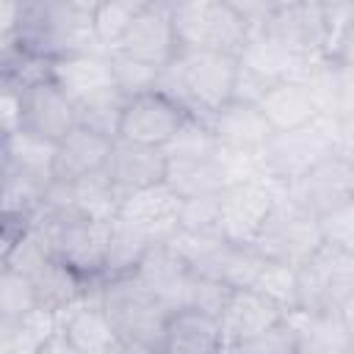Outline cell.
<instances>
[{
  "label": "cell",
  "instance_id": "1",
  "mask_svg": "<svg viewBox=\"0 0 354 354\" xmlns=\"http://www.w3.org/2000/svg\"><path fill=\"white\" fill-rule=\"evenodd\" d=\"M94 3H17V19L8 39L39 58H61L72 53L100 50L94 36ZM105 53V50H102Z\"/></svg>",
  "mask_w": 354,
  "mask_h": 354
},
{
  "label": "cell",
  "instance_id": "2",
  "mask_svg": "<svg viewBox=\"0 0 354 354\" xmlns=\"http://www.w3.org/2000/svg\"><path fill=\"white\" fill-rule=\"evenodd\" d=\"M332 155L351 158V119L318 116L310 124L274 130L268 136L257 155L260 177L277 185H288Z\"/></svg>",
  "mask_w": 354,
  "mask_h": 354
},
{
  "label": "cell",
  "instance_id": "3",
  "mask_svg": "<svg viewBox=\"0 0 354 354\" xmlns=\"http://www.w3.org/2000/svg\"><path fill=\"white\" fill-rule=\"evenodd\" d=\"M238 58L210 50H180L169 66L160 69L155 91L180 102L188 113L210 119L232 97Z\"/></svg>",
  "mask_w": 354,
  "mask_h": 354
},
{
  "label": "cell",
  "instance_id": "4",
  "mask_svg": "<svg viewBox=\"0 0 354 354\" xmlns=\"http://www.w3.org/2000/svg\"><path fill=\"white\" fill-rule=\"evenodd\" d=\"M97 299L116 332V340L144 354L163 351V329L169 310L136 279H111L97 285Z\"/></svg>",
  "mask_w": 354,
  "mask_h": 354
},
{
  "label": "cell",
  "instance_id": "5",
  "mask_svg": "<svg viewBox=\"0 0 354 354\" xmlns=\"http://www.w3.org/2000/svg\"><path fill=\"white\" fill-rule=\"evenodd\" d=\"M171 6L177 50H210L238 55L249 25L232 0H180Z\"/></svg>",
  "mask_w": 354,
  "mask_h": 354
},
{
  "label": "cell",
  "instance_id": "6",
  "mask_svg": "<svg viewBox=\"0 0 354 354\" xmlns=\"http://www.w3.org/2000/svg\"><path fill=\"white\" fill-rule=\"evenodd\" d=\"M354 307V254L321 243L301 266H296V310L299 313H343Z\"/></svg>",
  "mask_w": 354,
  "mask_h": 354
},
{
  "label": "cell",
  "instance_id": "7",
  "mask_svg": "<svg viewBox=\"0 0 354 354\" xmlns=\"http://www.w3.org/2000/svg\"><path fill=\"white\" fill-rule=\"evenodd\" d=\"M33 221H39L41 230L47 232L55 260H61L86 282L91 285L100 282L111 224L88 221L80 216H41V213Z\"/></svg>",
  "mask_w": 354,
  "mask_h": 354
},
{
  "label": "cell",
  "instance_id": "8",
  "mask_svg": "<svg viewBox=\"0 0 354 354\" xmlns=\"http://www.w3.org/2000/svg\"><path fill=\"white\" fill-rule=\"evenodd\" d=\"M279 196H282V185L266 177H252L227 185L218 196L221 238L235 246H252Z\"/></svg>",
  "mask_w": 354,
  "mask_h": 354
},
{
  "label": "cell",
  "instance_id": "9",
  "mask_svg": "<svg viewBox=\"0 0 354 354\" xmlns=\"http://www.w3.org/2000/svg\"><path fill=\"white\" fill-rule=\"evenodd\" d=\"M252 246H254V252L260 257L296 268L315 249H321L318 221L313 216L301 213L296 205H290L285 199V194H282Z\"/></svg>",
  "mask_w": 354,
  "mask_h": 354
},
{
  "label": "cell",
  "instance_id": "10",
  "mask_svg": "<svg viewBox=\"0 0 354 354\" xmlns=\"http://www.w3.org/2000/svg\"><path fill=\"white\" fill-rule=\"evenodd\" d=\"M282 194L301 213L321 218L348 202H354V163L348 155H332L282 185Z\"/></svg>",
  "mask_w": 354,
  "mask_h": 354
},
{
  "label": "cell",
  "instance_id": "11",
  "mask_svg": "<svg viewBox=\"0 0 354 354\" xmlns=\"http://www.w3.org/2000/svg\"><path fill=\"white\" fill-rule=\"evenodd\" d=\"M271 39H277L288 53L296 58L324 55L326 25H324V6L321 0H282L271 3L260 28Z\"/></svg>",
  "mask_w": 354,
  "mask_h": 354
},
{
  "label": "cell",
  "instance_id": "12",
  "mask_svg": "<svg viewBox=\"0 0 354 354\" xmlns=\"http://www.w3.org/2000/svg\"><path fill=\"white\" fill-rule=\"evenodd\" d=\"M185 116H188V111L180 102H174L171 97H166L160 91H147V94L127 100L116 138L163 149L171 141V136L180 130Z\"/></svg>",
  "mask_w": 354,
  "mask_h": 354
},
{
  "label": "cell",
  "instance_id": "13",
  "mask_svg": "<svg viewBox=\"0 0 354 354\" xmlns=\"http://www.w3.org/2000/svg\"><path fill=\"white\" fill-rule=\"evenodd\" d=\"M111 53L130 55L158 69L169 66L180 53L174 39V25H171V6L160 0H147L144 8L130 22V28L124 30L122 41Z\"/></svg>",
  "mask_w": 354,
  "mask_h": 354
},
{
  "label": "cell",
  "instance_id": "14",
  "mask_svg": "<svg viewBox=\"0 0 354 354\" xmlns=\"http://www.w3.org/2000/svg\"><path fill=\"white\" fill-rule=\"evenodd\" d=\"M177 213H180V199L166 185H155L122 196L116 221L141 232L149 243H169L180 232Z\"/></svg>",
  "mask_w": 354,
  "mask_h": 354
},
{
  "label": "cell",
  "instance_id": "15",
  "mask_svg": "<svg viewBox=\"0 0 354 354\" xmlns=\"http://www.w3.org/2000/svg\"><path fill=\"white\" fill-rule=\"evenodd\" d=\"M75 127V102L50 80H39L22 91V130L58 144Z\"/></svg>",
  "mask_w": 354,
  "mask_h": 354
},
{
  "label": "cell",
  "instance_id": "16",
  "mask_svg": "<svg viewBox=\"0 0 354 354\" xmlns=\"http://www.w3.org/2000/svg\"><path fill=\"white\" fill-rule=\"evenodd\" d=\"M166 166H169V160L160 147H144V144H130V141L113 138L105 174L111 177L116 191L122 196H127V194H136L144 188L163 185Z\"/></svg>",
  "mask_w": 354,
  "mask_h": 354
},
{
  "label": "cell",
  "instance_id": "17",
  "mask_svg": "<svg viewBox=\"0 0 354 354\" xmlns=\"http://www.w3.org/2000/svg\"><path fill=\"white\" fill-rule=\"evenodd\" d=\"M55 329L64 335V340L77 354H108L119 343L116 332L97 299V288L86 299H80L77 304H72L61 315H55Z\"/></svg>",
  "mask_w": 354,
  "mask_h": 354
},
{
  "label": "cell",
  "instance_id": "18",
  "mask_svg": "<svg viewBox=\"0 0 354 354\" xmlns=\"http://www.w3.org/2000/svg\"><path fill=\"white\" fill-rule=\"evenodd\" d=\"M111 147L113 138H105L100 133H91L86 127H72L53 152V169H50V180L58 183H75L80 177L105 171L108 158H111Z\"/></svg>",
  "mask_w": 354,
  "mask_h": 354
},
{
  "label": "cell",
  "instance_id": "19",
  "mask_svg": "<svg viewBox=\"0 0 354 354\" xmlns=\"http://www.w3.org/2000/svg\"><path fill=\"white\" fill-rule=\"evenodd\" d=\"M213 138L218 149L224 152H241V155H260L263 144L274 133L266 116L260 113L257 105L249 102H227L207 119Z\"/></svg>",
  "mask_w": 354,
  "mask_h": 354
},
{
  "label": "cell",
  "instance_id": "20",
  "mask_svg": "<svg viewBox=\"0 0 354 354\" xmlns=\"http://www.w3.org/2000/svg\"><path fill=\"white\" fill-rule=\"evenodd\" d=\"M169 313L183 310L185 301V288L191 282L188 266L180 260V254L169 243H155L144 254L141 266L133 274Z\"/></svg>",
  "mask_w": 354,
  "mask_h": 354
},
{
  "label": "cell",
  "instance_id": "21",
  "mask_svg": "<svg viewBox=\"0 0 354 354\" xmlns=\"http://www.w3.org/2000/svg\"><path fill=\"white\" fill-rule=\"evenodd\" d=\"M279 321H285V313L274 301H268L266 296H260L252 288L232 290L227 304H224V310H221V315H218L221 335H224L227 346L249 340V337L277 326Z\"/></svg>",
  "mask_w": 354,
  "mask_h": 354
},
{
  "label": "cell",
  "instance_id": "22",
  "mask_svg": "<svg viewBox=\"0 0 354 354\" xmlns=\"http://www.w3.org/2000/svg\"><path fill=\"white\" fill-rule=\"evenodd\" d=\"M227 348L221 324L196 310H174L163 329V354H221Z\"/></svg>",
  "mask_w": 354,
  "mask_h": 354
},
{
  "label": "cell",
  "instance_id": "23",
  "mask_svg": "<svg viewBox=\"0 0 354 354\" xmlns=\"http://www.w3.org/2000/svg\"><path fill=\"white\" fill-rule=\"evenodd\" d=\"M47 185V174L0 166V221L17 230L28 227L41 210Z\"/></svg>",
  "mask_w": 354,
  "mask_h": 354
},
{
  "label": "cell",
  "instance_id": "24",
  "mask_svg": "<svg viewBox=\"0 0 354 354\" xmlns=\"http://www.w3.org/2000/svg\"><path fill=\"white\" fill-rule=\"evenodd\" d=\"M50 80L72 100H83L88 94H97L102 88H111V64L108 53L94 50V53H72L50 61Z\"/></svg>",
  "mask_w": 354,
  "mask_h": 354
},
{
  "label": "cell",
  "instance_id": "25",
  "mask_svg": "<svg viewBox=\"0 0 354 354\" xmlns=\"http://www.w3.org/2000/svg\"><path fill=\"white\" fill-rule=\"evenodd\" d=\"M299 354H346L351 351V315L343 313H290Z\"/></svg>",
  "mask_w": 354,
  "mask_h": 354
},
{
  "label": "cell",
  "instance_id": "26",
  "mask_svg": "<svg viewBox=\"0 0 354 354\" xmlns=\"http://www.w3.org/2000/svg\"><path fill=\"white\" fill-rule=\"evenodd\" d=\"M257 108L271 124V130H293V127H301L318 119V108H315L310 88L296 77L271 83L263 100L257 102Z\"/></svg>",
  "mask_w": 354,
  "mask_h": 354
},
{
  "label": "cell",
  "instance_id": "27",
  "mask_svg": "<svg viewBox=\"0 0 354 354\" xmlns=\"http://www.w3.org/2000/svg\"><path fill=\"white\" fill-rule=\"evenodd\" d=\"M166 160H169V158H166ZM163 185H166L177 199L221 194V191L227 188V171H224L221 155L169 160Z\"/></svg>",
  "mask_w": 354,
  "mask_h": 354
},
{
  "label": "cell",
  "instance_id": "28",
  "mask_svg": "<svg viewBox=\"0 0 354 354\" xmlns=\"http://www.w3.org/2000/svg\"><path fill=\"white\" fill-rule=\"evenodd\" d=\"M100 285V282H97ZM97 285L86 282L83 277H77L72 268H66L61 260H50L36 277H33V288H36V299H39V313L47 315H61L66 307L77 304L80 299H86Z\"/></svg>",
  "mask_w": 354,
  "mask_h": 354
},
{
  "label": "cell",
  "instance_id": "29",
  "mask_svg": "<svg viewBox=\"0 0 354 354\" xmlns=\"http://www.w3.org/2000/svg\"><path fill=\"white\" fill-rule=\"evenodd\" d=\"M235 58L243 69L254 72L257 77H263L268 83L293 77L299 64H301V58L288 53L277 39H271L263 30H249V36H246V41H243V47Z\"/></svg>",
  "mask_w": 354,
  "mask_h": 354
},
{
  "label": "cell",
  "instance_id": "30",
  "mask_svg": "<svg viewBox=\"0 0 354 354\" xmlns=\"http://www.w3.org/2000/svg\"><path fill=\"white\" fill-rule=\"evenodd\" d=\"M149 243L141 232L130 230L127 224L122 221H111V230H108V243H105V263H102V277L100 282H111V279H124V277H133L136 268L141 266L144 254L149 252Z\"/></svg>",
  "mask_w": 354,
  "mask_h": 354
},
{
  "label": "cell",
  "instance_id": "31",
  "mask_svg": "<svg viewBox=\"0 0 354 354\" xmlns=\"http://www.w3.org/2000/svg\"><path fill=\"white\" fill-rule=\"evenodd\" d=\"M72 191V213L88 221H105L111 224L116 218L122 194L116 191V185L111 183V177L105 171L80 177L75 183H69Z\"/></svg>",
  "mask_w": 354,
  "mask_h": 354
},
{
  "label": "cell",
  "instance_id": "32",
  "mask_svg": "<svg viewBox=\"0 0 354 354\" xmlns=\"http://www.w3.org/2000/svg\"><path fill=\"white\" fill-rule=\"evenodd\" d=\"M124 105H127V97H122L113 86L102 88V91L88 94L75 102V124L86 127L91 133H100L105 138H116Z\"/></svg>",
  "mask_w": 354,
  "mask_h": 354
},
{
  "label": "cell",
  "instance_id": "33",
  "mask_svg": "<svg viewBox=\"0 0 354 354\" xmlns=\"http://www.w3.org/2000/svg\"><path fill=\"white\" fill-rule=\"evenodd\" d=\"M50 77V61L28 53L14 39L0 41V88L25 91L28 86Z\"/></svg>",
  "mask_w": 354,
  "mask_h": 354
},
{
  "label": "cell",
  "instance_id": "34",
  "mask_svg": "<svg viewBox=\"0 0 354 354\" xmlns=\"http://www.w3.org/2000/svg\"><path fill=\"white\" fill-rule=\"evenodd\" d=\"M53 152H55V144H47V141H41L25 130H17V133L0 138V166H11V169L36 171V174L50 177Z\"/></svg>",
  "mask_w": 354,
  "mask_h": 354
},
{
  "label": "cell",
  "instance_id": "35",
  "mask_svg": "<svg viewBox=\"0 0 354 354\" xmlns=\"http://www.w3.org/2000/svg\"><path fill=\"white\" fill-rule=\"evenodd\" d=\"M53 260V249H50V238L47 232L41 230L39 221H30L28 227H22L17 232V238L11 241L8 252H6V260L3 266L25 274V277H36L47 263Z\"/></svg>",
  "mask_w": 354,
  "mask_h": 354
},
{
  "label": "cell",
  "instance_id": "36",
  "mask_svg": "<svg viewBox=\"0 0 354 354\" xmlns=\"http://www.w3.org/2000/svg\"><path fill=\"white\" fill-rule=\"evenodd\" d=\"M144 3L147 0H102V3H94L91 22H94V36H97L100 50L111 53L122 41L124 30L136 19V14L144 8Z\"/></svg>",
  "mask_w": 354,
  "mask_h": 354
},
{
  "label": "cell",
  "instance_id": "37",
  "mask_svg": "<svg viewBox=\"0 0 354 354\" xmlns=\"http://www.w3.org/2000/svg\"><path fill=\"white\" fill-rule=\"evenodd\" d=\"M36 313H39V299L33 279L8 266H0V318L11 324H25Z\"/></svg>",
  "mask_w": 354,
  "mask_h": 354
},
{
  "label": "cell",
  "instance_id": "38",
  "mask_svg": "<svg viewBox=\"0 0 354 354\" xmlns=\"http://www.w3.org/2000/svg\"><path fill=\"white\" fill-rule=\"evenodd\" d=\"M169 160H185V158H210L218 155V144L213 138V130L207 124V119L188 113L185 122L180 124V130L171 136V141L163 147Z\"/></svg>",
  "mask_w": 354,
  "mask_h": 354
},
{
  "label": "cell",
  "instance_id": "39",
  "mask_svg": "<svg viewBox=\"0 0 354 354\" xmlns=\"http://www.w3.org/2000/svg\"><path fill=\"white\" fill-rule=\"evenodd\" d=\"M252 290H257L260 296L274 301L285 315L296 313V268L293 266L263 260V266L252 282Z\"/></svg>",
  "mask_w": 354,
  "mask_h": 354
},
{
  "label": "cell",
  "instance_id": "40",
  "mask_svg": "<svg viewBox=\"0 0 354 354\" xmlns=\"http://www.w3.org/2000/svg\"><path fill=\"white\" fill-rule=\"evenodd\" d=\"M108 64H111L113 88H116L122 97L130 100V97L155 91L158 77H160V69H158V66L144 64V61H136V58L122 55V53H108Z\"/></svg>",
  "mask_w": 354,
  "mask_h": 354
},
{
  "label": "cell",
  "instance_id": "41",
  "mask_svg": "<svg viewBox=\"0 0 354 354\" xmlns=\"http://www.w3.org/2000/svg\"><path fill=\"white\" fill-rule=\"evenodd\" d=\"M218 196L221 194L180 199V213H177L180 232H191V235H221L218 232Z\"/></svg>",
  "mask_w": 354,
  "mask_h": 354
},
{
  "label": "cell",
  "instance_id": "42",
  "mask_svg": "<svg viewBox=\"0 0 354 354\" xmlns=\"http://www.w3.org/2000/svg\"><path fill=\"white\" fill-rule=\"evenodd\" d=\"M227 351L230 354H299V340H296V329L285 315V321H279L277 326L249 340H241L235 346H227Z\"/></svg>",
  "mask_w": 354,
  "mask_h": 354
},
{
  "label": "cell",
  "instance_id": "43",
  "mask_svg": "<svg viewBox=\"0 0 354 354\" xmlns=\"http://www.w3.org/2000/svg\"><path fill=\"white\" fill-rule=\"evenodd\" d=\"M230 288L218 279H207V277H196L191 274V282L185 288V301H183V310H196V313H205V315H213L218 318L227 299H230Z\"/></svg>",
  "mask_w": 354,
  "mask_h": 354
},
{
  "label": "cell",
  "instance_id": "44",
  "mask_svg": "<svg viewBox=\"0 0 354 354\" xmlns=\"http://www.w3.org/2000/svg\"><path fill=\"white\" fill-rule=\"evenodd\" d=\"M318 221V232H321V243L337 252H351L354 254V202L315 218Z\"/></svg>",
  "mask_w": 354,
  "mask_h": 354
},
{
  "label": "cell",
  "instance_id": "45",
  "mask_svg": "<svg viewBox=\"0 0 354 354\" xmlns=\"http://www.w3.org/2000/svg\"><path fill=\"white\" fill-rule=\"evenodd\" d=\"M22 130V91L0 88V138Z\"/></svg>",
  "mask_w": 354,
  "mask_h": 354
},
{
  "label": "cell",
  "instance_id": "46",
  "mask_svg": "<svg viewBox=\"0 0 354 354\" xmlns=\"http://www.w3.org/2000/svg\"><path fill=\"white\" fill-rule=\"evenodd\" d=\"M30 354H77V351L64 340V335H61L58 329H53L50 335H44V337L30 348Z\"/></svg>",
  "mask_w": 354,
  "mask_h": 354
},
{
  "label": "cell",
  "instance_id": "47",
  "mask_svg": "<svg viewBox=\"0 0 354 354\" xmlns=\"http://www.w3.org/2000/svg\"><path fill=\"white\" fill-rule=\"evenodd\" d=\"M17 19V3H0V41L11 36Z\"/></svg>",
  "mask_w": 354,
  "mask_h": 354
},
{
  "label": "cell",
  "instance_id": "48",
  "mask_svg": "<svg viewBox=\"0 0 354 354\" xmlns=\"http://www.w3.org/2000/svg\"><path fill=\"white\" fill-rule=\"evenodd\" d=\"M19 335H22V324H11V321L0 318V348L19 346Z\"/></svg>",
  "mask_w": 354,
  "mask_h": 354
},
{
  "label": "cell",
  "instance_id": "49",
  "mask_svg": "<svg viewBox=\"0 0 354 354\" xmlns=\"http://www.w3.org/2000/svg\"><path fill=\"white\" fill-rule=\"evenodd\" d=\"M108 354H144V351H138V348H130V346H124V343H116Z\"/></svg>",
  "mask_w": 354,
  "mask_h": 354
},
{
  "label": "cell",
  "instance_id": "50",
  "mask_svg": "<svg viewBox=\"0 0 354 354\" xmlns=\"http://www.w3.org/2000/svg\"><path fill=\"white\" fill-rule=\"evenodd\" d=\"M0 354H28V351H22L19 346H6V348H0Z\"/></svg>",
  "mask_w": 354,
  "mask_h": 354
},
{
  "label": "cell",
  "instance_id": "51",
  "mask_svg": "<svg viewBox=\"0 0 354 354\" xmlns=\"http://www.w3.org/2000/svg\"><path fill=\"white\" fill-rule=\"evenodd\" d=\"M221 354H230V351H227V348H224V351H221Z\"/></svg>",
  "mask_w": 354,
  "mask_h": 354
},
{
  "label": "cell",
  "instance_id": "52",
  "mask_svg": "<svg viewBox=\"0 0 354 354\" xmlns=\"http://www.w3.org/2000/svg\"><path fill=\"white\" fill-rule=\"evenodd\" d=\"M346 354H351V351H346Z\"/></svg>",
  "mask_w": 354,
  "mask_h": 354
},
{
  "label": "cell",
  "instance_id": "53",
  "mask_svg": "<svg viewBox=\"0 0 354 354\" xmlns=\"http://www.w3.org/2000/svg\"><path fill=\"white\" fill-rule=\"evenodd\" d=\"M160 354H163V351H160Z\"/></svg>",
  "mask_w": 354,
  "mask_h": 354
}]
</instances>
